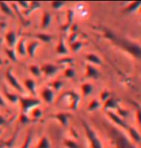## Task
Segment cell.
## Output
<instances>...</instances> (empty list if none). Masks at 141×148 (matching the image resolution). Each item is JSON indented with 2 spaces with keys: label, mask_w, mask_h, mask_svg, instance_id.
Returning a JSON list of instances; mask_svg holds the SVG:
<instances>
[{
  "label": "cell",
  "mask_w": 141,
  "mask_h": 148,
  "mask_svg": "<svg viewBox=\"0 0 141 148\" xmlns=\"http://www.w3.org/2000/svg\"><path fill=\"white\" fill-rule=\"evenodd\" d=\"M106 36L108 38H110V40H112L113 42H115L117 45L122 47L123 49L126 50L127 52L130 53L131 55H133L136 58H141V47L138 44L129 41L127 40H124L122 38L116 37L113 33H111L110 31H106Z\"/></svg>",
  "instance_id": "6da1fadb"
},
{
  "label": "cell",
  "mask_w": 141,
  "mask_h": 148,
  "mask_svg": "<svg viewBox=\"0 0 141 148\" xmlns=\"http://www.w3.org/2000/svg\"><path fill=\"white\" fill-rule=\"evenodd\" d=\"M110 135L113 138L117 148H136L128 140L127 137L124 134H122L121 132H119L118 130L111 128L110 131Z\"/></svg>",
  "instance_id": "7a4b0ae2"
},
{
  "label": "cell",
  "mask_w": 141,
  "mask_h": 148,
  "mask_svg": "<svg viewBox=\"0 0 141 148\" xmlns=\"http://www.w3.org/2000/svg\"><path fill=\"white\" fill-rule=\"evenodd\" d=\"M19 103L21 105V110H22V114H27L29 112H30L32 109L39 107L42 104L40 100L34 98V97H20L19 98Z\"/></svg>",
  "instance_id": "3957f363"
},
{
  "label": "cell",
  "mask_w": 141,
  "mask_h": 148,
  "mask_svg": "<svg viewBox=\"0 0 141 148\" xmlns=\"http://www.w3.org/2000/svg\"><path fill=\"white\" fill-rule=\"evenodd\" d=\"M83 124L84 127V131H86V135L87 138H89V140L90 141V144H91V148H103L101 140H99L96 133L91 129V127H89V124L84 122V121H83Z\"/></svg>",
  "instance_id": "277c9868"
},
{
  "label": "cell",
  "mask_w": 141,
  "mask_h": 148,
  "mask_svg": "<svg viewBox=\"0 0 141 148\" xmlns=\"http://www.w3.org/2000/svg\"><path fill=\"white\" fill-rule=\"evenodd\" d=\"M6 80H7V82L9 83V85H10L14 90H16L17 92H19V93L24 92V88H23V86L20 84L19 81L16 77V75H14L13 71L10 69L6 71Z\"/></svg>",
  "instance_id": "5b68a950"
},
{
  "label": "cell",
  "mask_w": 141,
  "mask_h": 148,
  "mask_svg": "<svg viewBox=\"0 0 141 148\" xmlns=\"http://www.w3.org/2000/svg\"><path fill=\"white\" fill-rule=\"evenodd\" d=\"M42 100L46 104H52L55 100V91L51 88H43L40 92Z\"/></svg>",
  "instance_id": "8992f818"
},
{
  "label": "cell",
  "mask_w": 141,
  "mask_h": 148,
  "mask_svg": "<svg viewBox=\"0 0 141 148\" xmlns=\"http://www.w3.org/2000/svg\"><path fill=\"white\" fill-rule=\"evenodd\" d=\"M40 69H42V72L47 77L55 76L56 74L59 72V70H60V67H59L58 66H55V64H50V63L43 64Z\"/></svg>",
  "instance_id": "52a82bcc"
},
{
  "label": "cell",
  "mask_w": 141,
  "mask_h": 148,
  "mask_svg": "<svg viewBox=\"0 0 141 148\" xmlns=\"http://www.w3.org/2000/svg\"><path fill=\"white\" fill-rule=\"evenodd\" d=\"M5 41L7 43L9 48H14L16 45L17 41V35L14 30H9L5 35Z\"/></svg>",
  "instance_id": "ba28073f"
},
{
  "label": "cell",
  "mask_w": 141,
  "mask_h": 148,
  "mask_svg": "<svg viewBox=\"0 0 141 148\" xmlns=\"http://www.w3.org/2000/svg\"><path fill=\"white\" fill-rule=\"evenodd\" d=\"M51 117L55 118L56 120H58L61 126L67 127L68 126L69 119H70V117H71V115L69 114H65V112H59V114H53Z\"/></svg>",
  "instance_id": "9c48e42d"
},
{
  "label": "cell",
  "mask_w": 141,
  "mask_h": 148,
  "mask_svg": "<svg viewBox=\"0 0 141 148\" xmlns=\"http://www.w3.org/2000/svg\"><path fill=\"white\" fill-rule=\"evenodd\" d=\"M40 46V43L39 41L34 40L29 42L27 45H26V50H27V56L30 58H34L35 55L37 53V50L39 49V47Z\"/></svg>",
  "instance_id": "30bf717a"
},
{
  "label": "cell",
  "mask_w": 141,
  "mask_h": 148,
  "mask_svg": "<svg viewBox=\"0 0 141 148\" xmlns=\"http://www.w3.org/2000/svg\"><path fill=\"white\" fill-rule=\"evenodd\" d=\"M24 87L33 96L37 95V84H36V82H35L34 79H32V78L25 79Z\"/></svg>",
  "instance_id": "8fae6325"
},
{
  "label": "cell",
  "mask_w": 141,
  "mask_h": 148,
  "mask_svg": "<svg viewBox=\"0 0 141 148\" xmlns=\"http://www.w3.org/2000/svg\"><path fill=\"white\" fill-rule=\"evenodd\" d=\"M107 114L108 115V117H110L114 123H116L117 125H119L120 127H122V128H124V129L129 128V125L119 116V115H117L116 114H114V112H108Z\"/></svg>",
  "instance_id": "7c38bea8"
},
{
  "label": "cell",
  "mask_w": 141,
  "mask_h": 148,
  "mask_svg": "<svg viewBox=\"0 0 141 148\" xmlns=\"http://www.w3.org/2000/svg\"><path fill=\"white\" fill-rule=\"evenodd\" d=\"M3 95H4L5 99L7 100V101H9L11 103V104L13 105H16L17 104V103H19V98L20 96L17 95L16 93H13V92H10V91H8L7 90H3Z\"/></svg>",
  "instance_id": "4fadbf2b"
},
{
  "label": "cell",
  "mask_w": 141,
  "mask_h": 148,
  "mask_svg": "<svg viewBox=\"0 0 141 148\" xmlns=\"http://www.w3.org/2000/svg\"><path fill=\"white\" fill-rule=\"evenodd\" d=\"M52 23V16L49 12H44L42 14V23H40V27H42V30H46L50 27Z\"/></svg>",
  "instance_id": "5bb4252c"
},
{
  "label": "cell",
  "mask_w": 141,
  "mask_h": 148,
  "mask_svg": "<svg viewBox=\"0 0 141 148\" xmlns=\"http://www.w3.org/2000/svg\"><path fill=\"white\" fill-rule=\"evenodd\" d=\"M0 11L6 16H10V17H14V12L13 10V8L11 7L10 3L7 2H0Z\"/></svg>",
  "instance_id": "9a60e30c"
},
{
  "label": "cell",
  "mask_w": 141,
  "mask_h": 148,
  "mask_svg": "<svg viewBox=\"0 0 141 148\" xmlns=\"http://www.w3.org/2000/svg\"><path fill=\"white\" fill-rule=\"evenodd\" d=\"M100 73L98 69L96 67H94L91 64H87L86 67V77L87 78H92V79H97L99 78Z\"/></svg>",
  "instance_id": "2e32d148"
},
{
  "label": "cell",
  "mask_w": 141,
  "mask_h": 148,
  "mask_svg": "<svg viewBox=\"0 0 141 148\" xmlns=\"http://www.w3.org/2000/svg\"><path fill=\"white\" fill-rule=\"evenodd\" d=\"M16 53L19 56H27V50H26V44H25V40L24 38H21L17 41L16 43Z\"/></svg>",
  "instance_id": "e0dca14e"
},
{
  "label": "cell",
  "mask_w": 141,
  "mask_h": 148,
  "mask_svg": "<svg viewBox=\"0 0 141 148\" xmlns=\"http://www.w3.org/2000/svg\"><path fill=\"white\" fill-rule=\"evenodd\" d=\"M56 51L59 55H67L69 53V50L67 48L65 42H64L63 38H61L60 41H59L57 47H56Z\"/></svg>",
  "instance_id": "ac0fdd59"
},
{
  "label": "cell",
  "mask_w": 141,
  "mask_h": 148,
  "mask_svg": "<svg viewBox=\"0 0 141 148\" xmlns=\"http://www.w3.org/2000/svg\"><path fill=\"white\" fill-rule=\"evenodd\" d=\"M36 148H51V143L47 136H42L40 141L36 145Z\"/></svg>",
  "instance_id": "d6986e66"
},
{
  "label": "cell",
  "mask_w": 141,
  "mask_h": 148,
  "mask_svg": "<svg viewBox=\"0 0 141 148\" xmlns=\"http://www.w3.org/2000/svg\"><path fill=\"white\" fill-rule=\"evenodd\" d=\"M129 134H130L131 138H133L134 140H136V143H141V136L138 132H137V130L136 128H134V127H131L129 126V128L127 129Z\"/></svg>",
  "instance_id": "ffe728a7"
},
{
  "label": "cell",
  "mask_w": 141,
  "mask_h": 148,
  "mask_svg": "<svg viewBox=\"0 0 141 148\" xmlns=\"http://www.w3.org/2000/svg\"><path fill=\"white\" fill-rule=\"evenodd\" d=\"M86 59L87 62H89V63H91L93 64H97V66H101L102 64V61L101 59H100L98 56L93 54V53H90V54H87L86 56Z\"/></svg>",
  "instance_id": "44dd1931"
},
{
  "label": "cell",
  "mask_w": 141,
  "mask_h": 148,
  "mask_svg": "<svg viewBox=\"0 0 141 148\" xmlns=\"http://www.w3.org/2000/svg\"><path fill=\"white\" fill-rule=\"evenodd\" d=\"M81 90H82V93H83V95L84 97H87V96H89L92 93L93 87H92L91 84H89V83H84V85H82Z\"/></svg>",
  "instance_id": "7402d4cb"
},
{
  "label": "cell",
  "mask_w": 141,
  "mask_h": 148,
  "mask_svg": "<svg viewBox=\"0 0 141 148\" xmlns=\"http://www.w3.org/2000/svg\"><path fill=\"white\" fill-rule=\"evenodd\" d=\"M40 7H42V3L40 2H36V1H33V2H30V6H29L28 10L25 11L24 13L26 16H29V14H31L33 12H35L36 10H37V9H40Z\"/></svg>",
  "instance_id": "603a6c76"
},
{
  "label": "cell",
  "mask_w": 141,
  "mask_h": 148,
  "mask_svg": "<svg viewBox=\"0 0 141 148\" xmlns=\"http://www.w3.org/2000/svg\"><path fill=\"white\" fill-rule=\"evenodd\" d=\"M140 7H141V2H131L130 3V5L125 8L124 11L126 13H134V12L139 10Z\"/></svg>",
  "instance_id": "cb8c5ba5"
},
{
  "label": "cell",
  "mask_w": 141,
  "mask_h": 148,
  "mask_svg": "<svg viewBox=\"0 0 141 148\" xmlns=\"http://www.w3.org/2000/svg\"><path fill=\"white\" fill-rule=\"evenodd\" d=\"M29 112H31V117L33 118V119H36V120L37 119H40V118L42 117V115H43L42 110L40 107H36V108L32 109V110Z\"/></svg>",
  "instance_id": "d4e9b609"
},
{
  "label": "cell",
  "mask_w": 141,
  "mask_h": 148,
  "mask_svg": "<svg viewBox=\"0 0 141 148\" xmlns=\"http://www.w3.org/2000/svg\"><path fill=\"white\" fill-rule=\"evenodd\" d=\"M29 71H30V73L33 75L34 77H40L42 76V69L39 66H37V64H31L30 66H29Z\"/></svg>",
  "instance_id": "484cf974"
},
{
  "label": "cell",
  "mask_w": 141,
  "mask_h": 148,
  "mask_svg": "<svg viewBox=\"0 0 141 148\" xmlns=\"http://www.w3.org/2000/svg\"><path fill=\"white\" fill-rule=\"evenodd\" d=\"M117 106H118V103H117L116 99H114L113 97H110V98H108L107 101L105 102L104 109L105 110H108V109H116Z\"/></svg>",
  "instance_id": "4316f807"
},
{
  "label": "cell",
  "mask_w": 141,
  "mask_h": 148,
  "mask_svg": "<svg viewBox=\"0 0 141 148\" xmlns=\"http://www.w3.org/2000/svg\"><path fill=\"white\" fill-rule=\"evenodd\" d=\"M5 53L7 55V57L10 59L12 62H17V54L16 51L14 48H5Z\"/></svg>",
  "instance_id": "83f0119b"
},
{
  "label": "cell",
  "mask_w": 141,
  "mask_h": 148,
  "mask_svg": "<svg viewBox=\"0 0 141 148\" xmlns=\"http://www.w3.org/2000/svg\"><path fill=\"white\" fill-rule=\"evenodd\" d=\"M36 38L39 40L40 41H42V42H50L52 40V36L47 33H39L36 35Z\"/></svg>",
  "instance_id": "f1b7e54d"
},
{
  "label": "cell",
  "mask_w": 141,
  "mask_h": 148,
  "mask_svg": "<svg viewBox=\"0 0 141 148\" xmlns=\"http://www.w3.org/2000/svg\"><path fill=\"white\" fill-rule=\"evenodd\" d=\"M83 45H84V44H83V42H82V41L76 40L73 43L70 44V49H71L72 52L76 53V52L80 51V50L82 49V47H83Z\"/></svg>",
  "instance_id": "f546056e"
},
{
  "label": "cell",
  "mask_w": 141,
  "mask_h": 148,
  "mask_svg": "<svg viewBox=\"0 0 141 148\" xmlns=\"http://www.w3.org/2000/svg\"><path fill=\"white\" fill-rule=\"evenodd\" d=\"M32 137H33V134H32V132H29L27 136H26L25 140H24V143L21 145L20 148H30L31 144H32Z\"/></svg>",
  "instance_id": "4dcf8cb0"
},
{
  "label": "cell",
  "mask_w": 141,
  "mask_h": 148,
  "mask_svg": "<svg viewBox=\"0 0 141 148\" xmlns=\"http://www.w3.org/2000/svg\"><path fill=\"white\" fill-rule=\"evenodd\" d=\"M63 87V83L61 80H55L54 82L51 83V88L54 91H59L61 90V88Z\"/></svg>",
  "instance_id": "1f68e13d"
},
{
  "label": "cell",
  "mask_w": 141,
  "mask_h": 148,
  "mask_svg": "<svg viewBox=\"0 0 141 148\" xmlns=\"http://www.w3.org/2000/svg\"><path fill=\"white\" fill-rule=\"evenodd\" d=\"M99 107H100V102L97 99H93L89 104V106H87V110L89 112H93L97 110V109H99Z\"/></svg>",
  "instance_id": "d6a6232c"
},
{
  "label": "cell",
  "mask_w": 141,
  "mask_h": 148,
  "mask_svg": "<svg viewBox=\"0 0 141 148\" xmlns=\"http://www.w3.org/2000/svg\"><path fill=\"white\" fill-rule=\"evenodd\" d=\"M63 143L66 148H80V145L72 140H65L63 141Z\"/></svg>",
  "instance_id": "836d02e7"
},
{
  "label": "cell",
  "mask_w": 141,
  "mask_h": 148,
  "mask_svg": "<svg viewBox=\"0 0 141 148\" xmlns=\"http://www.w3.org/2000/svg\"><path fill=\"white\" fill-rule=\"evenodd\" d=\"M75 75H76L75 69H72V67H67V69L64 70V76H65L66 78L72 79V78H74Z\"/></svg>",
  "instance_id": "e575fe53"
},
{
  "label": "cell",
  "mask_w": 141,
  "mask_h": 148,
  "mask_svg": "<svg viewBox=\"0 0 141 148\" xmlns=\"http://www.w3.org/2000/svg\"><path fill=\"white\" fill-rule=\"evenodd\" d=\"M73 17H74V12L72 10H68L67 11V26L66 28H68L72 23Z\"/></svg>",
  "instance_id": "d590c367"
},
{
  "label": "cell",
  "mask_w": 141,
  "mask_h": 148,
  "mask_svg": "<svg viewBox=\"0 0 141 148\" xmlns=\"http://www.w3.org/2000/svg\"><path fill=\"white\" fill-rule=\"evenodd\" d=\"M65 5V3L64 2H51V7L54 9V10H60V9H61L63 7V6Z\"/></svg>",
  "instance_id": "8d00e7d4"
},
{
  "label": "cell",
  "mask_w": 141,
  "mask_h": 148,
  "mask_svg": "<svg viewBox=\"0 0 141 148\" xmlns=\"http://www.w3.org/2000/svg\"><path fill=\"white\" fill-rule=\"evenodd\" d=\"M110 97H111L110 93L108 92V91H107V90H104L103 92H101V94H100V99H101L102 101H104V102H106L108 98H110Z\"/></svg>",
  "instance_id": "74e56055"
},
{
  "label": "cell",
  "mask_w": 141,
  "mask_h": 148,
  "mask_svg": "<svg viewBox=\"0 0 141 148\" xmlns=\"http://www.w3.org/2000/svg\"><path fill=\"white\" fill-rule=\"evenodd\" d=\"M16 4H17V6H18L19 9L24 10V12H25V11L28 10L29 6H30V2H16Z\"/></svg>",
  "instance_id": "f35d334b"
},
{
  "label": "cell",
  "mask_w": 141,
  "mask_h": 148,
  "mask_svg": "<svg viewBox=\"0 0 141 148\" xmlns=\"http://www.w3.org/2000/svg\"><path fill=\"white\" fill-rule=\"evenodd\" d=\"M20 121H21L22 123H27L30 121V117H29L27 114H22L21 115H20Z\"/></svg>",
  "instance_id": "ab89813d"
},
{
  "label": "cell",
  "mask_w": 141,
  "mask_h": 148,
  "mask_svg": "<svg viewBox=\"0 0 141 148\" xmlns=\"http://www.w3.org/2000/svg\"><path fill=\"white\" fill-rule=\"evenodd\" d=\"M77 38H78V33L77 32H75V33H72L71 36L69 37V41H70V44L73 43L74 41L77 40Z\"/></svg>",
  "instance_id": "60d3db41"
},
{
  "label": "cell",
  "mask_w": 141,
  "mask_h": 148,
  "mask_svg": "<svg viewBox=\"0 0 141 148\" xmlns=\"http://www.w3.org/2000/svg\"><path fill=\"white\" fill-rule=\"evenodd\" d=\"M0 107H3V108L7 107V102H6L5 98L1 95V94H0Z\"/></svg>",
  "instance_id": "b9f144b4"
},
{
  "label": "cell",
  "mask_w": 141,
  "mask_h": 148,
  "mask_svg": "<svg viewBox=\"0 0 141 148\" xmlns=\"http://www.w3.org/2000/svg\"><path fill=\"white\" fill-rule=\"evenodd\" d=\"M7 124V120H6V118L3 116V115L0 114V128H1L2 126H4Z\"/></svg>",
  "instance_id": "7bdbcfd3"
},
{
  "label": "cell",
  "mask_w": 141,
  "mask_h": 148,
  "mask_svg": "<svg viewBox=\"0 0 141 148\" xmlns=\"http://www.w3.org/2000/svg\"><path fill=\"white\" fill-rule=\"evenodd\" d=\"M119 114H120V115H121V116H123V117H127V116H128V114H129V112H128L127 111L121 110V109H120V110H119ZM120 115H119V116H120Z\"/></svg>",
  "instance_id": "ee69618b"
},
{
  "label": "cell",
  "mask_w": 141,
  "mask_h": 148,
  "mask_svg": "<svg viewBox=\"0 0 141 148\" xmlns=\"http://www.w3.org/2000/svg\"><path fill=\"white\" fill-rule=\"evenodd\" d=\"M136 118H137V122H138L139 124H141V110H138V111H137Z\"/></svg>",
  "instance_id": "f6af8a7d"
},
{
  "label": "cell",
  "mask_w": 141,
  "mask_h": 148,
  "mask_svg": "<svg viewBox=\"0 0 141 148\" xmlns=\"http://www.w3.org/2000/svg\"><path fill=\"white\" fill-rule=\"evenodd\" d=\"M63 63H72V62H73V60H72V59H63V60H61V63H63Z\"/></svg>",
  "instance_id": "bcb514c9"
},
{
  "label": "cell",
  "mask_w": 141,
  "mask_h": 148,
  "mask_svg": "<svg viewBox=\"0 0 141 148\" xmlns=\"http://www.w3.org/2000/svg\"><path fill=\"white\" fill-rule=\"evenodd\" d=\"M4 64V61H3L2 58H0V66H2Z\"/></svg>",
  "instance_id": "7dc6e473"
},
{
  "label": "cell",
  "mask_w": 141,
  "mask_h": 148,
  "mask_svg": "<svg viewBox=\"0 0 141 148\" xmlns=\"http://www.w3.org/2000/svg\"><path fill=\"white\" fill-rule=\"evenodd\" d=\"M2 133H3V129H2V128H0V136L2 135Z\"/></svg>",
  "instance_id": "c3c4849f"
},
{
  "label": "cell",
  "mask_w": 141,
  "mask_h": 148,
  "mask_svg": "<svg viewBox=\"0 0 141 148\" xmlns=\"http://www.w3.org/2000/svg\"><path fill=\"white\" fill-rule=\"evenodd\" d=\"M3 147H4V144H3V143H0V148H3Z\"/></svg>",
  "instance_id": "681fc988"
},
{
  "label": "cell",
  "mask_w": 141,
  "mask_h": 148,
  "mask_svg": "<svg viewBox=\"0 0 141 148\" xmlns=\"http://www.w3.org/2000/svg\"><path fill=\"white\" fill-rule=\"evenodd\" d=\"M139 10H140V12H141V7H140V8H139Z\"/></svg>",
  "instance_id": "f907efd6"
}]
</instances>
